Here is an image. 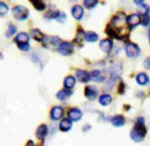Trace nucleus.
Here are the masks:
<instances>
[{
	"mask_svg": "<svg viewBox=\"0 0 150 146\" xmlns=\"http://www.w3.org/2000/svg\"><path fill=\"white\" fill-rule=\"evenodd\" d=\"M73 127V122L67 117V119H62L59 123V130L62 132H68Z\"/></svg>",
	"mask_w": 150,
	"mask_h": 146,
	"instance_id": "4468645a",
	"label": "nucleus"
},
{
	"mask_svg": "<svg viewBox=\"0 0 150 146\" xmlns=\"http://www.w3.org/2000/svg\"><path fill=\"white\" fill-rule=\"evenodd\" d=\"M110 121H111L113 127H115V128H120V127H124L126 124V120L122 115H115V116L111 117Z\"/></svg>",
	"mask_w": 150,
	"mask_h": 146,
	"instance_id": "dca6fc26",
	"label": "nucleus"
},
{
	"mask_svg": "<svg viewBox=\"0 0 150 146\" xmlns=\"http://www.w3.org/2000/svg\"><path fill=\"white\" fill-rule=\"evenodd\" d=\"M8 11H9L8 5L6 2H4V1H0V16L6 15L8 13Z\"/></svg>",
	"mask_w": 150,
	"mask_h": 146,
	"instance_id": "c756f323",
	"label": "nucleus"
},
{
	"mask_svg": "<svg viewBox=\"0 0 150 146\" xmlns=\"http://www.w3.org/2000/svg\"><path fill=\"white\" fill-rule=\"evenodd\" d=\"M30 2L34 5V7L37 11H44L45 9V2L43 0H30Z\"/></svg>",
	"mask_w": 150,
	"mask_h": 146,
	"instance_id": "a878e982",
	"label": "nucleus"
},
{
	"mask_svg": "<svg viewBox=\"0 0 150 146\" xmlns=\"http://www.w3.org/2000/svg\"><path fill=\"white\" fill-rule=\"evenodd\" d=\"M125 53H126V55L128 58L135 59V58H137L139 55L141 54V50L134 43H126V45H125Z\"/></svg>",
	"mask_w": 150,
	"mask_h": 146,
	"instance_id": "7ed1b4c3",
	"label": "nucleus"
},
{
	"mask_svg": "<svg viewBox=\"0 0 150 146\" xmlns=\"http://www.w3.org/2000/svg\"><path fill=\"white\" fill-rule=\"evenodd\" d=\"M98 102H99L102 106L106 107V106H109V105L112 102V97H111L110 94H108V93H103L102 95H99Z\"/></svg>",
	"mask_w": 150,
	"mask_h": 146,
	"instance_id": "aec40b11",
	"label": "nucleus"
},
{
	"mask_svg": "<svg viewBox=\"0 0 150 146\" xmlns=\"http://www.w3.org/2000/svg\"><path fill=\"white\" fill-rule=\"evenodd\" d=\"M65 115V110L61 106H54L50 112V117L52 121H61Z\"/></svg>",
	"mask_w": 150,
	"mask_h": 146,
	"instance_id": "0eeeda50",
	"label": "nucleus"
},
{
	"mask_svg": "<svg viewBox=\"0 0 150 146\" xmlns=\"http://www.w3.org/2000/svg\"><path fill=\"white\" fill-rule=\"evenodd\" d=\"M13 16L18 21H25L29 18V11L27 7L18 5V6L13 7Z\"/></svg>",
	"mask_w": 150,
	"mask_h": 146,
	"instance_id": "f03ea898",
	"label": "nucleus"
},
{
	"mask_svg": "<svg viewBox=\"0 0 150 146\" xmlns=\"http://www.w3.org/2000/svg\"><path fill=\"white\" fill-rule=\"evenodd\" d=\"M72 15H73V18H74L75 20L81 21V20L83 18V15H84V9H83V7L80 6V5H74V6L72 7Z\"/></svg>",
	"mask_w": 150,
	"mask_h": 146,
	"instance_id": "ddd939ff",
	"label": "nucleus"
},
{
	"mask_svg": "<svg viewBox=\"0 0 150 146\" xmlns=\"http://www.w3.org/2000/svg\"><path fill=\"white\" fill-rule=\"evenodd\" d=\"M30 35L31 37L35 39V40H37V41H44V39H45V36L43 35V32L39 30V29H33L31 31H30Z\"/></svg>",
	"mask_w": 150,
	"mask_h": 146,
	"instance_id": "5701e85b",
	"label": "nucleus"
},
{
	"mask_svg": "<svg viewBox=\"0 0 150 146\" xmlns=\"http://www.w3.org/2000/svg\"><path fill=\"white\" fill-rule=\"evenodd\" d=\"M84 95H86V98L88 100L94 101L95 99L98 97V89L95 85H88L84 89Z\"/></svg>",
	"mask_w": 150,
	"mask_h": 146,
	"instance_id": "6e6552de",
	"label": "nucleus"
},
{
	"mask_svg": "<svg viewBox=\"0 0 150 146\" xmlns=\"http://www.w3.org/2000/svg\"><path fill=\"white\" fill-rule=\"evenodd\" d=\"M75 84H76V78H75L74 76L68 75V76L64 79V86H65V89L72 90V89L75 86Z\"/></svg>",
	"mask_w": 150,
	"mask_h": 146,
	"instance_id": "412c9836",
	"label": "nucleus"
},
{
	"mask_svg": "<svg viewBox=\"0 0 150 146\" xmlns=\"http://www.w3.org/2000/svg\"><path fill=\"white\" fill-rule=\"evenodd\" d=\"M68 119L72 122H79L82 119V110L79 108H72L68 110Z\"/></svg>",
	"mask_w": 150,
	"mask_h": 146,
	"instance_id": "f8f14e48",
	"label": "nucleus"
},
{
	"mask_svg": "<svg viewBox=\"0 0 150 146\" xmlns=\"http://www.w3.org/2000/svg\"><path fill=\"white\" fill-rule=\"evenodd\" d=\"M18 47H19L21 51H23V52H27V51L30 50V45L29 44H19Z\"/></svg>",
	"mask_w": 150,
	"mask_h": 146,
	"instance_id": "2f4dec72",
	"label": "nucleus"
},
{
	"mask_svg": "<svg viewBox=\"0 0 150 146\" xmlns=\"http://www.w3.org/2000/svg\"><path fill=\"white\" fill-rule=\"evenodd\" d=\"M121 74H122V66L120 63L112 65L111 68H110V81L115 83V81L120 78Z\"/></svg>",
	"mask_w": 150,
	"mask_h": 146,
	"instance_id": "20e7f679",
	"label": "nucleus"
},
{
	"mask_svg": "<svg viewBox=\"0 0 150 146\" xmlns=\"http://www.w3.org/2000/svg\"><path fill=\"white\" fill-rule=\"evenodd\" d=\"M29 39H30V36L25 32H20L18 34V36L14 38V41L19 45V44H29Z\"/></svg>",
	"mask_w": 150,
	"mask_h": 146,
	"instance_id": "6ab92c4d",
	"label": "nucleus"
},
{
	"mask_svg": "<svg viewBox=\"0 0 150 146\" xmlns=\"http://www.w3.org/2000/svg\"><path fill=\"white\" fill-rule=\"evenodd\" d=\"M61 43H62V40L57 36H45V39L43 41L45 47H51V48H58Z\"/></svg>",
	"mask_w": 150,
	"mask_h": 146,
	"instance_id": "39448f33",
	"label": "nucleus"
},
{
	"mask_svg": "<svg viewBox=\"0 0 150 146\" xmlns=\"http://www.w3.org/2000/svg\"><path fill=\"white\" fill-rule=\"evenodd\" d=\"M147 135V128H146V120L144 117H137L134 124V128L131 131V138L133 142L140 143L144 139Z\"/></svg>",
	"mask_w": 150,
	"mask_h": 146,
	"instance_id": "f257e3e1",
	"label": "nucleus"
},
{
	"mask_svg": "<svg viewBox=\"0 0 150 146\" xmlns=\"http://www.w3.org/2000/svg\"><path fill=\"white\" fill-rule=\"evenodd\" d=\"M57 50L61 55H71L74 52V45L68 41H62Z\"/></svg>",
	"mask_w": 150,
	"mask_h": 146,
	"instance_id": "423d86ee",
	"label": "nucleus"
},
{
	"mask_svg": "<svg viewBox=\"0 0 150 146\" xmlns=\"http://www.w3.org/2000/svg\"><path fill=\"white\" fill-rule=\"evenodd\" d=\"M136 82H137L139 85H141V86H146V85L149 84L150 78L146 73H140L136 75Z\"/></svg>",
	"mask_w": 150,
	"mask_h": 146,
	"instance_id": "f3484780",
	"label": "nucleus"
},
{
	"mask_svg": "<svg viewBox=\"0 0 150 146\" xmlns=\"http://www.w3.org/2000/svg\"><path fill=\"white\" fill-rule=\"evenodd\" d=\"M141 15L140 14H131L128 18H127V25L131 28V29H134L136 28L137 25L141 24Z\"/></svg>",
	"mask_w": 150,
	"mask_h": 146,
	"instance_id": "1a4fd4ad",
	"label": "nucleus"
},
{
	"mask_svg": "<svg viewBox=\"0 0 150 146\" xmlns=\"http://www.w3.org/2000/svg\"><path fill=\"white\" fill-rule=\"evenodd\" d=\"M60 14V11H57V9H51L46 14H45V18L46 20H57L58 16Z\"/></svg>",
	"mask_w": 150,
	"mask_h": 146,
	"instance_id": "393cba45",
	"label": "nucleus"
},
{
	"mask_svg": "<svg viewBox=\"0 0 150 146\" xmlns=\"http://www.w3.org/2000/svg\"><path fill=\"white\" fill-rule=\"evenodd\" d=\"M27 146H35V143H34L33 140H29V142L27 143Z\"/></svg>",
	"mask_w": 150,
	"mask_h": 146,
	"instance_id": "c9c22d12",
	"label": "nucleus"
},
{
	"mask_svg": "<svg viewBox=\"0 0 150 146\" xmlns=\"http://www.w3.org/2000/svg\"><path fill=\"white\" fill-rule=\"evenodd\" d=\"M73 94V91L72 90H68V89H62L58 92L56 94L57 99L60 100V101H66L68 98H71Z\"/></svg>",
	"mask_w": 150,
	"mask_h": 146,
	"instance_id": "2eb2a0df",
	"label": "nucleus"
},
{
	"mask_svg": "<svg viewBox=\"0 0 150 146\" xmlns=\"http://www.w3.org/2000/svg\"><path fill=\"white\" fill-rule=\"evenodd\" d=\"M142 20H141V23L143 27H148L150 24V15H144V16H141Z\"/></svg>",
	"mask_w": 150,
	"mask_h": 146,
	"instance_id": "7c9ffc66",
	"label": "nucleus"
},
{
	"mask_svg": "<svg viewBox=\"0 0 150 146\" xmlns=\"http://www.w3.org/2000/svg\"><path fill=\"white\" fill-rule=\"evenodd\" d=\"M75 76H76V79H77L79 82H81V83H88V82L91 79L90 73H88V72H86V70H82V69L76 70Z\"/></svg>",
	"mask_w": 150,
	"mask_h": 146,
	"instance_id": "9b49d317",
	"label": "nucleus"
},
{
	"mask_svg": "<svg viewBox=\"0 0 150 146\" xmlns=\"http://www.w3.org/2000/svg\"><path fill=\"white\" fill-rule=\"evenodd\" d=\"M84 40H87L89 43H95V41L98 40V35L94 31H88L84 35Z\"/></svg>",
	"mask_w": 150,
	"mask_h": 146,
	"instance_id": "b1692460",
	"label": "nucleus"
},
{
	"mask_svg": "<svg viewBox=\"0 0 150 146\" xmlns=\"http://www.w3.org/2000/svg\"><path fill=\"white\" fill-rule=\"evenodd\" d=\"M99 47H100V50L104 53L109 54V53H111V51L113 50V41L111 39H108V38L106 39H103L99 43Z\"/></svg>",
	"mask_w": 150,
	"mask_h": 146,
	"instance_id": "9d476101",
	"label": "nucleus"
},
{
	"mask_svg": "<svg viewBox=\"0 0 150 146\" xmlns=\"http://www.w3.org/2000/svg\"><path fill=\"white\" fill-rule=\"evenodd\" d=\"M57 21H58L59 23H64V22L66 21V14H65L64 12H60V14H59V16L57 18Z\"/></svg>",
	"mask_w": 150,
	"mask_h": 146,
	"instance_id": "473e14b6",
	"label": "nucleus"
},
{
	"mask_svg": "<svg viewBox=\"0 0 150 146\" xmlns=\"http://www.w3.org/2000/svg\"><path fill=\"white\" fill-rule=\"evenodd\" d=\"M98 0H83V6L88 9H93L97 6Z\"/></svg>",
	"mask_w": 150,
	"mask_h": 146,
	"instance_id": "bb28decb",
	"label": "nucleus"
},
{
	"mask_svg": "<svg viewBox=\"0 0 150 146\" xmlns=\"http://www.w3.org/2000/svg\"><path fill=\"white\" fill-rule=\"evenodd\" d=\"M144 67L150 70V58H147V59L144 60Z\"/></svg>",
	"mask_w": 150,
	"mask_h": 146,
	"instance_id": "72a5a7b5",
	"label": "nucleus"
},
{
	"mask_svg": "<svg viewBox=\"0 0 150 146\" xmlns=\"http://www.w3.org/2000/svg\"><path fill=\"white\" fill-rule=\"evenodd\" d=\"M139 13L142 15V16H144V15H149V13H150V7L148 6V5H141L140 7H139Z\"/></svg>",
	"mask_w": 150,
	"mask_h": 146,
	"instance_id": "c85d7f7f",
	"label": "nucleus"
},
{
	"mask_svg": "<svg viewBox=\"0 0 150 146\" xmlns=\"http://www.w3.org/2000/svg\"><path fill=\"white\" fill-rule=\"evenodd\" d=\"M49 133V129H47V126L46 124H40L39 127L36 130V137L38 139H45V137L47 136Z\"/></svg>",
	"mask_w": 150,
	"mask_h": 146,
	"instance_id": "a211bd4d",
	"label": "nucleus"
},
{
	"mask_svg": "<svg viewBox=\"0 0 150 146\" xmlns=\"http://www.w3.org/2000/svg\"><path fill=\"white\" fill-rule=\"evenodd\" d=\"M134 2H135L136 5H139V6H141V5L144 4V0H134Z\"/></svg>",
	"mask_w": 150,
	"mask_h": 146,
	"instance_id": "f704fd0d",
	"label": "nucleus"
},
{
	"mask_svg": "<svg viewBox=\"0 0 150 146\" xmlns=\"http://www.w3.org/2000/svg\"><path fill=\"white\" fill-rule=\"evenodd\" d=\"M69 1H73V2H75V1H77V0H69Z\"/></svg>",
	"mask_w": 150,
	"mask_h": 146,
	"instance_id": "4c0bfd02",
	"label": "nucleus"
},
{
	"mask_svg": "<svg viewBox=\"0 0 150 146\" xmlns=\"http://www.w3.org/2000/svg\"><path fill=\"white\" fill-rule=\"evenodd\" d=\"M148 39H149V43H150V30H149V32H148Z\"/></svg>",
	"mask_w": 150,
	"mask_h": 146,
	"instance_id": "e433bc0d",
	"label": "nucleus"
},
{
	"mask_svg": "<svg viewBox=\"0 0 150 146\" xmlns=\"http://www.w3.org/2000/svg\"><path fill=\"white\" fill-rule=\"evenodd\" d=\"M16 31H18V28H16L14 24H9V27H8L7 31H6V37H7V38L13 37L16 34Z\"/></svg>",
	"mask_w": 150,
	"mask_h": 146,
	"instance_id": "cd10ccee",
	"label": "nucleus"
},
{
	"mask_svg": "<svg viewBox=\"0 0 150 146\" xmlns=\"http://www.w3.org/2000/svg\"><path fill=\"white\" fill-rule=\"evenodd\" d=\"M90 76H91V79L95 81V82L102 83V82L105 81V76H104L103 72H100V70H94V72H91Z\"/></svg>",
	"mask_w": 150,
	"mask_h": 146,
	"instance_id": "4be33fe9",
	"label": "nucleus"
}]
</instances>
